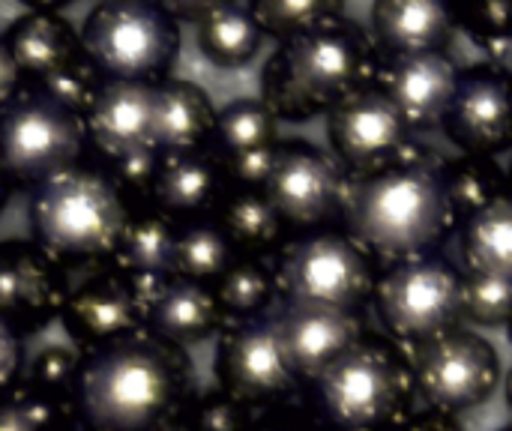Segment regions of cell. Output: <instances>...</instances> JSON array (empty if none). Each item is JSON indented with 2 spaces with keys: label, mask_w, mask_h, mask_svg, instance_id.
<instances>
[{
  "label": "cell",
  "mask_w": 512,
  "mask_h": 431,
  "mask_svg": "<svg viewBox=\"0 0 512 431\" xmlns=\"http://www.w3.org/2000/svg\"><path fill=\"white\" fill-rule=\"evenodd\" d=\"M501 431H512V426H507V429H501Z\"/></svg>",
  "instance_id": "7dc6e473"
},
{
  "label": "cell",
  "mask_w": 512,
  "mask_h": 431,
  "mask_svg": "<svg viewBox=\"0 0 512 431\" xmlns=\"http://www.w3.org/2000/svg\"><path fill=\"white\" fill-rule=\"evenodd\" d=\"M24 84H27V81H24L21 69L15 66V60H12L6 42L0 39V108L9 105V102L24 90Z\"/></svg>",
  "instance_id": "b9f144b4"
},
{
  "label": "cell",
  "mask_w": 512,
  "mask_h": 431,
  "mask_svg": "<svg viewBox=\"0 0 512 431\" xmlns=\"http://www.w3.org/2000/svg\"><path fill=\"white\" fill-rule=\"evenodd\" d=\"M408 126L381 87H357L327 114V144L339 168L366 177L396 162L408 147Z\"/></svg>",
  "instance_id": "9a60e30c"
},
{
  "label": "cell",
  "mask_w": 512,
  "mask_h": 431,
  "mask_svg": "<svg viewBox=\"0 0 512 431\" xmlns=\"http://www.w3.org/2000/svg\"><path fill=\"white\" fill-rule=\"evenodd\" d=\"M462 318L477 327H507L512 321V279L465 273L462 276Z\"/></svg>",
  "instance_id": "e575fe53"
},
{
  "label": "cell",
  "mask_w": 512,
  "mask_h": 431,
  "mask_svg": "<svg viewBox=\"0 0 512 431\" xmlns=\"http://www.w3.org/2000/svg\"><path fill=\"white\" fill-rule=\"evenodd\" d=\"M225 192L228 180L213 150L171 153L159 156L150 204L180 225L183 219H195L207 210H216Z\"/></svg>",
  "instance_id": "44dd1931"
},
{
  "label": "cell",
  "mask_w": 512,
  "mask_h": 431,
  "mask_svg": "<svg viewBox=\"0 0 512 431\" xmlns=\"http://www.w3.org/2000/svg\"><path fill=\"white\" fill-rule=\"evenodd\" d=\"M216 225L237 258H264L285 234V222L261 189H228L216 207Z\"/></svg>",
  "instance_id": "d4e9b609"
},
{
  "label": "cell",
  "mask_w": 512,
  "mask_h": 431,
  "mask_svg": "<svg viewBox=\"0 0 512 431\" xmlns=\"http://www.w3.org/2000/svg\"><path fill=\"white\" fill-rule=\"evenodd\" d=\"M195 363L150 330L84 354L72 411L81 431H183Z\"/></svg>",
  "instance_id": "6da1fadb"
},
{
  "label": "cell",
  "mask_w": 512,
  "mask_h": 431,
  "mask_svg": "<svg viewBox=\"0 0 512 431\" xmlns=\"http://www.w3.org/2000/svg\"><path fill=\"white\" fill-rule=\"evenodd\" d=\"M510 183H512V177H510ZM510 195H512V192H510Z\"/></svg>",
  "instance_id": "c3c4849f"
},
{
  "label": "cell",
  "mask_w": 512,
  "mask_h": 431,
  "mask_svg": "<svg viewBox=\"0 0 512 431\" xmlns=\"http://www.w3.org/2000/svg\"><path fill=\"white\" fill-rule=\"evenodd\" d=\"M24 369V339L0 321V393L12 390Z\"/></svg>",
  "instance_id": "60d3db41"
},
{
  "label": "cell",
  "mask_w": 512,
  "mask_h": 431,
  "mask_svg": "<svg viewBox=\"0 0 512 431\" xmlns=\"http://www.w3.org/2000/svg\"><path fill=\"white\" fill-rule=\"evenodd\" d=\"M3 42L27 84H45L84 57L78 30L48 6L18 15L3 33Z\"/></svg>",
  "instance_id": "ffe728a7"
},
{
  "label": "cell",
  "mask_w": 512,
  "mask_h": 431,
  "mask_svg": "<svg viewBox=\"0 0 512 431\" xmlns=\"http://www.w3.org/2000/svg\"><path fill=\"white\" fill-rule=\"evenodd\" d=\"M273 324L282 339L285 357L300 381H315L330 363L363 342V327L351 312L282 306Z\"/></svg>",
  "instance_id": "d6986e66"
},
{
  "label": "cell",
  "mask_w": 512,
  "mask_h": 431,
  "mask_svg": "<svg viewBox=\"0 0 512 431\" xmlns=\"http://www.w3.org/2000/svg\"><path fill=\"white\" fill-rule=\"evenodd\" d=\"M456 84V63L444 51H426L390 60L381 90L408 129H432L447 117Z\"/></svg>",
  "instance_id": "ac0fdd59"
},
{
  "label": "cell",
  "mask_w": 512,
  "mask_h": 431,
  "mask_svg": "<svg viewBox=\"0 0 512 431\" xmlns=\"http://www.w3.org/2000/svg\"><path fill=\"white\" fill-rule=\"evenodd\" d=\"M279 144V117L261 99H234L216 111L213 153L237 156Z\"/></svg>",
  "instance_id": "4dcf8cb0"
},
{
  "label": "cell",
  "mask_w": 512,
  "mask_h": 431,
  "mask_svg": "<svg viewBox=\"0 0 512 431\" xmlns=\"http://www.w3.org/2000/svg\"><path fill=\"white\" fill-rule=\"evenodd\" d=\"M222 327L225 315L216 303L213 288L183 279L162 282L147 318V330L180 351L204 345L207 339L219 336Z\"/></svg>",
  "instance_id": "603a6c76"
},
{
  "label": "cell",
  "mask_w": 512,
  "mask_h": 431,
  "mask_svg": "<svg viewBox=\"0 0 512 431\" xmlns=\"http://www.w3.org/2000/svg\"><path fill=\"white\" fill-rule=\"evenodd\" d=\"M369 69L366 36L342 15L279 42L261 72V102L291 123L330 114L348 93L363 87Z\"/></svg>",
  "instance_id": "277c9868"
},
{
  "label": "cell",
  "mask_w": 512,
  "mask_h": 431,
  "mask_svg": "<svg viewBox=\"0 0 512 431\" xmlns=\"http://www.w3.org/2000/svg\"><path fill=\"white\" fill-rule=\"evenodd\" d=\"M213 375L219 390L249 405L252 411L282 402L300 384L270 315L225 321L216 342Z\"/></svg>",
  "instance_id": "7c38bea8"
},
{
  "label": "cell",
  "mask_w": 512,
  "mask_h": 431,
  "mask_svg": "<svg viewBox=\"0 0 512 431\" xmlns=\"http://www.w3.org/2000/svg\"><path fill=\"white\" fill-rule=\"evenodd\" d=\"M33 87H42L51 99H57L60 105H66L69 111L87 117L90 105L96 102L99 96V87H102V75L90 66L87 57H81L78 63H72L69 69H63L60 75L48 78L45 84H33Z\"/></svg>",
  "instance_id": "74e56055"
},
{
  "label": "cell",
  "mask_w": 512,
  "mask_h": 431,
  "mask_svg": "<svg viewBox=\"0 0 512 431\" xmlns=\"http://www.w3.org/2000/svg\"><path fill=\"white\" fill-rule=\"evenodd\" d=\"M198 51L219 69H243L261 51L264 33L249 12V3H207L195 24Z\"/></svg>",
  "instance_id": "484cf974"
},
{
  "label": "cell",
  "mask_w": 512,
  "mask_h": 431,
  "mask_svg": "<svg viewBox=\"0 0 512 431\" xmlns=\"http://www.w3.org/2000/svg\"><path fill=\"white\" fill-rule=\"evenodd\" d=\"M507 405L512 408V372H510V378H507Z\"/></svg>",
  "instance_id": "f6af8a7d"
},
{
  "label": "cell",
  "mask_w": 512,
  "mask_h": 431,
  "mask_svg": "<svg viewBox=\"0 0 512 431\" xmlns=\"http://www.w3.org/2000/svg\"><path fill=\"white\" fill-rule=\"evenodd\" d=\"M183 431H255V411L225 390L213 387L198 393L195 405L186 414Z\"/></svg>",
  "instance_id": "8d00e7d4"
},
{
  "label": "cell",
  "mask_w": 512,
  "mask_h": 431,
  "mask_svg": "<svg viewBox=\"0 0 512 431\" xmlns=\"http://www.w3.org/2000/svg\"><path fill=\"white\" fill-rule=\"evenodd\" d=\"M279 431H303V429H279Z\"/></svg>",
  "instance_id": "bcb514c9"
},
{
  "label": "cell",
  "mask_w": 512,
  "mask_h": 431,
  "mask_svg": "<svg viewBox=\"0 0 512 431\" xmlns=\"http://www.w3.org/2000/svg\"><path fill=\"white\" fill-rule=\"evenodd\" d=\"M162 282L138 279L117 267H105L84 279L78 288H72L60 324L81 354L114 345L126 336L147 330L150 306Z\"/></svg>",
  "instance_id": "8fae6325"
},
{
  "label": "cell",
  "mask_w": 512,
  "mask_h": 431,
  "mask_svg": "<svg viewBox=\"0 0 512 431\" xmlns=\"http://www.w3.org/2000/svg\"><path fill=\"white\" fill-rule=\"evenodd\" d=\"M384 327L405 342H429L462 321V276L438 258H411L375 282Z\"/></svg>",
  "instance_id": "9c48e42d"
},
{
  "label": "cell",
  "mask_w": 512,
  "mask_h": 431,
  "mask_svg": "<svg viewBox=\"0 0 512 431\" xmlns=\"http://www.w3.org/2000/svg\"><path fill=\"white\" fill-rule=\"evenodd\" d=\"M312 384L333 429L381 431L402 408L411 375L387 348L357 342Z\"/></svg>",
  "instance_id": "ba28073f"
},
{
  "label": "cell",
  "mask_w": 512,
  "mask_h": 431,
  "mask_svg": "<svg viewBox=\"0 0 512 431\" xmlns=\"http://www.w3.org/2000/svg\"><path fill=\"white\" fill-rule=\"evenodd\" d=\"M276 147L249 150V153H237V156H225V159L219 156L228 186L231 189H264V183L273 171V162H276Z\"/></svg>",
  "instance_id": "ab89813d"
},
{
  "label": "cell",
  "mask_w": 512,
  "mask_h": 431,
  "mask_svg": "<svg viewBox=\"0 0 512 431\" xmlns=\"http://www.w3.org/2000/svg\"><path fill=\"white\" fill-rule=\"evenodd\" d=\"M447 138L465 156L501 153L512 144V75L498 66H477L459 75L456 96L444 117Z\"/></svg>",
  "instance_id": "2e32d148"
},
{
  "label": "cell",
  "mask_w": 512,
  "mask_h": 431,
  "mask_svg": "<svg viewBox=\"0 0 512 431\" xmlns=\"http://www.w3.org/2000/svg\"><path fill=\"white\" fill-rule=\"evenodd\" d=\"M225 321L264 318L276 300V270L264 258H237L213 285Z\"/></svg>",
  "instance_id": "f546056e"
},
{
  "label": "cell",
  "mask_w": 512,
  "mask_h": 431,
  "mask_svg": "<svg viewBox=\"0 0 512 431\" xmlns=\"http://www.w3.org/2000/svg\"><path fill=\"white\" fill-rule=\"evenodd\" d=\"M462 261L468 273L512 279V195H501L474 213L462 231Z\"/></svg>",
  "instance_id": "83f0119b"
},
{
  "label": "cell",
  "mask_w": 512,
  "mask_h": 431,
  "mask_svg": "<svg viewBox=\"0 0 512 431\" xmlns=\"http://www.w3.org/2000/svg\"><path fill=\"white\" fill-rule=\"evenodd\" d=\"M81 429L72 405L33 390L27 381L0 393V431H75Z\"/></svg>",
  "instance_id": "d6a6232c"
},
{
  "label": "cell",
  "mask_w": 512,
  "mask_h": 431,
  "mask_svg": "<svg viewBox=\"0 0 512 431\" xmlns=\"http://www.w3.org/2000/svg\"><path fill=\"white\" fill-rule=\"evenodd\" d=\"M411 378L432 411L456 417L480 408L495 393L501 360L483 336L453 327L417 345Z\"/></svg>",
  "instance_id": "30bf717a"
},
{
  "label": "cell",
  "mask_w": 512,
  "mask_h": 431,
  "mask_svg": "<svg viewBox=\"0 0 512 431\" xmlns=\"http://www.w3.org/2000/svg\"><path fill=\"white\" fill-rule=\"evenodd\" d=\"M72 294L69 270L33 240H0V321L21 339L63 315Z\"/></svg>",
  "instance_id": "5bb4252c"
},
{
  "label": "cell",
  "mask_w": 512,
  "mask_h": 431,
  "mask_svg": "<svg viewBox=\"0 0 512 431\" xmlns=\"http://www.w3.org/2000/svg\"><path fill=\"white\" fill-rule=\"evenodd\" d=\"M453 24V9L435 0H378L372 6V42L393 60L441 51Z\"/></svg>",
  "instance_id": "cb8c5ba5"
},
{
  "label": "cell",
  "mask_w": 512,
  "mask_h": 431,
  "mask_svg": "<svg viewBox=\"0 0 512 431\" xmlns=\"http://www.w3.org/2000/svg\"><path fill=\"white\" fill-rule=\"evenodd\" d=\"M84 354L78 348H66V345H48L45 351H39L30 363L27 372V384L33 390H39L48 399L66 402L72 405V393L78 384V372H81Z\"/></svg>",
  "instance_id": "d590c367"
},
{
  "label": "cell",
  "mask_w": 512,
  "mask_h": 431,
  "mask_svg": "<svg viewBox=\"0 0 512 431\" xmlns=\"http://www.w3.org/2000/svg\"><path fill=\"white\" fill-rule=\"evenodd\" d=\"M405 431H462L459 420L450 417V414H441V411H426L420 417H414Z\"/></svg>",
  "instance_id": "7bdbcfd3"
},
{
  "label": "cell",
  "mask_w": 512,
  "mask_h": 431,
  "mask_svg": "<svg viewBox=\"0 0 512 431\" xmlns=\"http://www.w3.org/2000/svg\"><path fill=\"white\" fill-rule=\"evenodd\" d=\"M237 261L228 237L219 231L216 222H192L180 225L171 261V279L195 282L213 288L219 276Z\"/></svg>",
  "instance_id": "f1b7e54d"
},
{
  "label": "cell",
  "mask_w": 512,
  "mask_h": 431,
  "mask_svg": "<svg viewBox=\"0 0 512 431\" xmlns=\"http://www.w3.org/2000/svg\"><path fill=\"white\" fill-rule=\"evenodd\" d=\"M81 48L102 81L159 84L180 54V24L165 3L102 0L81 24Z\"/></svg>",
  "instance_id": "5b68a950"
},
{
  "label": "cell",
  "mask_w": 512,
  "mask_h": 431,
  "mask_svg": "<svg viewBox=\"0 0 512 431\" xmlns=\"http://www.w3.org/2000/svg\"><path fill=\"white\" fill-rule=\"evenodd\" d=\"M453 15L480 45L498 48V45L512 42V3H501V0L471 3Z\"/></svg>",
  "instance_id": "f35d334b"
},
{
  "label": "cell",
  "mask_w": 512,
  "mask_h": 431,
  "mask_svg": "<svg viewBox=\"0 0 512 431\" xmlns=\"http://www.w3.org/2000/svg\"><path fill=\"white\" fill-rule=\"evenodd\" d=\"M249 12L258 21L264 36L285 42V39L309 33V30L327 24L330 18L342 15V3H333V0H255V3H249Z\"/></svg>",
  "instance_id": "836d02e7"
},
{
  "label": "cell",
  "mask_w": 512,
  "mask_h": 431,
  "mask_svg": "<svg viewBox=\"0 0 512 431\" xmlns=\"http://www.w3.org/2000/svg\"><path fill=\"white\" fill-rule=\"evenodd\" d=\"M153 90L156 84L102 81L84 126L87 144H93L105 162L153 150Z\"/></svg>",
  "instance_id": "e0dca14e"
},
{
  "label": "cell",
  "mask_w": 512,
  "mask_h": 431,
  "mask_svg": "<svg viewBox=\"0 0 512 431\" xmlns=\"http://www.w3.org/2000/svg\"><path fill=\"white\" fill-rule=\"evenodd\" d=\"M9 195H12V183L6 180V174L0 171V213L6 210V204H9Z\"/></svg>",
  "instance_id": "ee69618b"
},
{
  "label": "cell",
  "mask_w": 512,
  "mask_h": 431,
  "mask_svg": "<svg viewBox=\"0 0 512 431\" xmlns=\"http://www.w3.org/2000/svg\"><path fill=\"white\" fill-rule=\"evenodd\" d=\"M444 192L450 201L453 216L471 219L474 213L486 210L492 201L507 195V177L495 159L486 156H462L456 162L441 165Z\"/></svg>",
  "instance_id": "1f68e13d"
},
{
  "label": "cell",
  "mask_w": 512,
  "mask_h": 431,
  "mask_svg": "<svg viewBox=\"0 0 512 431\" xmlns=\"http://www.w3.org/2000/svg\"><path fill=\"white\" fill-rule=\"evenodd\" d=\"M285 228H318L345 207L348 177L321 150L306 141L276 147L273 171L261 189Z\"/></svg>",
  "instance_id": "4fadbf2b"
},
{
  "label": "cell",
  "mask_w": 512,
  "mask_h": 431,
  "mask_svg": "<svg viewBox=\"0 0 512 431\" xmlns=\"http://www.w3.org/2000/svg\"><path fill=\"white\" fill-rule=\"evenodd\" d=\"M351 237L381 258H423L453 225L441 162L411 153L366 177L348 180L345 207Z\"/></svg>",
  "instance_id": "7a4b0ae2"
},
{
  "label": "cell",
  "mask_w": 512,
  "mask_h": 431,
  "mask_svg": "<svg viewBox=\"0 0 512 431\" xmlns=\"http://www.w3.org/2000/svg\"><path fill=\"white\" fill-rule=\"evenodd\" d=\"M177 231L180 225L162 216L156 207L132 210L123 240L117 246V255L108 267H117L129 276L153 279V282L171 279Z\"/></svg>",
  "instance_id": "4316f807"
},
{
  "label": "cell",
  "mask_w": 512,
  "mask_h": 431,
  "mask_svg": "<svg viewBox=\"0 0 512 431\" xmlns=\"http://www.w3.org/2000/svg\"><path fill=\"white\" fill-rule=\"evenodd\" d=\"M132 207L105 168L72 165L30 189V240L57 258L66 270L102 264L117 255Z\"/></svg>",
  "instance_id": "3957f363"
},
{
  "label": "cell",
  "mask_w": 512,
  "mask_h": 431,
  "mask_svg": "<svg viewBox=\"0 0 512 431\" xmlns=\"http://www.w3.org/2000/svg\"><path fill=\"white\" fill-rule=\"evenodd\" d=\"M276 297L291 309L357 312L375 291L369 252L351 237L318 231L288 243L276 261Z\"/></svg>",
  "instance_id": "52a82bcc"
},
{
  "label": "cell",
  "mask_w": 512,
  "mask_h": 431,
  "mask_svg": "<svg viewBox=\"0 0 512 431\" xmlns=\"http://www.w3.org/2000/svg\"><path fill=\"white\" fill-rule=\"evenodd\" d=\"M216 108L207 90L186 78H165L153 90V150L159 156L198 153L213 144Z\"/></svg>",
  "instance_id": "7402d4cb"
},
{
  "label": "cell",
  "mask_w": 512,
  "mask_h": 431,
  "mask_svg": "<svg viewBox=\"0 0 512 431\" xmlns=\"http://www.w3.org/2000/svg\"><path fill=\"white\" fill-rule=\"evenodd\" d=\"M87 147L84 117L51 99L42 87L24 90L0 108V171L12 189H36L81 162Z\"/></svg>",
  "instance_id": "8992f818"
}]
</instances>
